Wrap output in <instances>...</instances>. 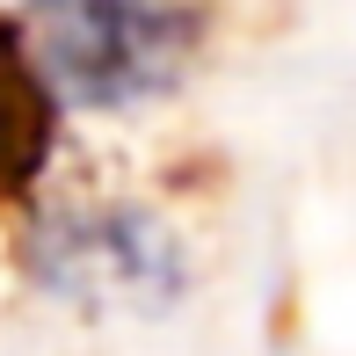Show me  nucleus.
<instances>
[{"label": "nucleus", "mask_w": 356, "mask_h": 356, "mask_svg": "<svg viewBox=\"0 0 356 356\" xmlns=\"http://www.w3.org/2000/svg\"><path fill=\"white\" fill-rule=\"evenodd\" d=\"M22 51L66 117H131L189 80L204 51V0H37Z\"/></svg>", "instance_id": "obj_1"}, {"label": "nucleus", "mask_w": 356, "mask_h": 356, "mask_svg": "<svg viewBox=\"0 0 356 356\" xmlns=\"http://www.w3.org/2000/svg\"><path fill=\"white\" fill-rule=\"evenodd\" d=\"M29 277L80 313H160L182 298V240L145 204H58L29 225Z\"/></svg>", "instance_id": "obj_2"}, {"label": "nucleus", "mask_w": 356, "mask_h": 356, "mask_svg": "<svg viewBox=\"0 0 356 356\" xmlns=\"http://www.w3.org/2000/svg\"><path fill=\"white\" fill-rule=\"evenodd\" d=\"M58 124H66V109L51 102L44 73L29 66L22 29L0 22V189H8V197H29V189H37V175L51 168V153H58Z\"/></svg>", "instance_id": "obj_3"}]
</instances>
